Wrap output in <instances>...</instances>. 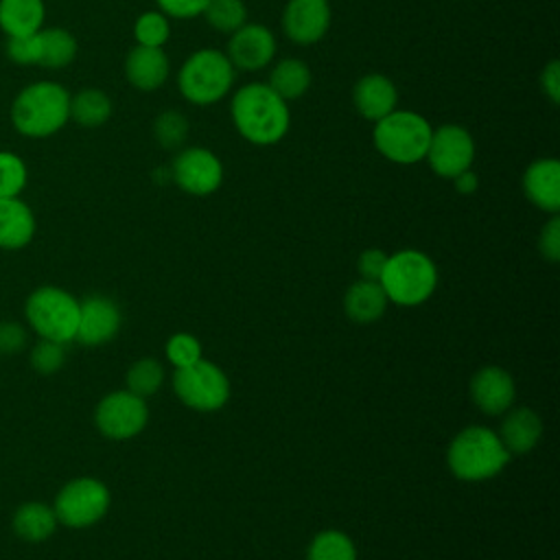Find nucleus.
Instances as JSON below:
<instances>
[{
    "instance_id": "nucleus-30",
    "label": "nucleus",
    "mask_w": 560,
    "mask_h": 560,
    "mask_svg": "<svg viewBox=\"0 0 560 560\" xmlns=\"http://www.w3.org/2000/svg\"><path fill=\"white\" fill-rule=\"evenodd\" d=\"M201 15L214 31L230 35L245 24L247 9L243 0H208Z\"/></svg>"
},
{
    "instance_id": "nucleus-21",
    "label": "nucleus",
    "mask_w": 560,
    "mask_h": 560,
    "mask_svg": "<svg viewBox=\"0 0 560 560\" xmlns=\"http://www.w3.org/2000/svg\"><path fill=\"white\" fill-rule=\"evenodd\" d=\"M497 435L501 438V442L510 455L512 453H516V455L529 453L542 435V420L529 407L508 409Z\"/></svg>"
},
{
    "instance_id": "nucleus-25",
    "label": "nucleus",
    "mask_w": 560,
    "mask_h": 560,
    "mask_svg": "<svg viewBox=\"0 0 560 560\" xmlns=\"http://www.w3.org/2000/svg\"><path fill=\"white\" fill-rule=\"evenodd\" d=\"M39 37V66L48 70H61L70 66L77 57V39L68 28L44 26L37 33Z\"/></svg>"
},
{
    "instance_id": "nucleus-5",
    "label": "nucleus",
    "mask_w": 560,
    "mask_h": 560,
    "mask_svg": "<svg viewBox=\"0 0 560 560\" xmlns=\"http://www.w3.org/2000/svg\"><path fill=\"white\" fill-rule=\"evenodd\" d=\"M433 127L409 109H394L374 122L372 140L376 151L394 164H416L424 160Z\"/></svg>"
},
{
    "instance_id": "nucleus-6",
    "label": "nucleus",
    "mask_w": 560,
    "mask_h": 560,
    "mask_svg": "<svg viewBox=\"0 0 560 560\" xmlns=\"http://www.w3.org/2000/svg\"><path fill=\"white\" fill-rule=\"evenodd\" d=\"M24 317L39 339L70 343L77 335L79 300L61 287L44 284L26 298Z\"/></svg>"
},
{
    "instance_id": "nucleus-36",
    "label": "nucleus",
    "mask_w": 560,
    "mask_h": 560,
    "mask_svg": "<svg viewBox=\"0 0 560 560\" xmlns=\"http://www.w3.org/2000/svg\"><path fill=\"white\" fill-rule=\"evenodd\" d=\"M37 33L26 35V37H7V42H4L7 57L18 66H39V37H37Z\"/></svg>"
},
{
    "instance_id": "nucleus-3",
    "label": "nucleus",
    "mask_w": 560,
    "mask_h": 560,
    "mask_svg": "<svg viewBox=\"0 0 560 560\" xmlns=\"http://www.w3.org/2000/svg\"><path fill=\"white\" fill-rule=\"evenodd\" d=\"M508 462L510 453L497 431L481 424L462 429L446 451L448 470L462 481L490 479L499 475Z\"/></svg>"
},
{
    "instance_id": "nucleus-17",
    "label": "nucleus",
    "mask_w": 560,
    "mask_h": 560,
    "mask_svg": "<svg viewBox=\"0 0 560 560\" xmlns=\"http://www.w3.org/2000/svg\"><path fill=\"white\" fill-rule=\"evenodd\" d=\"M525 197L542 212L560 210V162L553 158L534 160L523 173Z\"/></svg>"
},
{
    "instance_id": "nucleus-31",
    "label": "nucleus",
    "mask_w": 560,
    "mask_h": 560,
    "mask_svg": "<svg viewBox=\"0 0 560 560\" xmlns=\"http://www.w3.org/2000/svg\"><path fill=\"white\" fill-rule=\"evenodd\" d=\"M171 24L162 11H144L133 22V39L138 46L162 48L168 42Z\"/></svg>"
},
{
    "instance_id": "nucleus-39",
    "label": "nucleus",
    "mask_w": 560,
    "mask_h": 560,
    "mask_svg": "<svg viewBox=\"0 0 560 560\" xmlns=\"http://www.w3.org/2000/svg\"><path fill=\"white\" fill-rule=\"evenodd\" d=\"M155 4L166 18L190 20L203 13L208 0H155Z\"/></svg>"
},
{
    "instance_id": "nucleus-22",
    "label": "nucleus",
    "mask_w": 560,
    "mask_h": 560,
    "mask_svg": "<svg viewBox=\"0 0 560 560\" xmlns=\"http://www.w3.org/2000/svg\"><path fill=\"white\" fill-rule=\"evenodd\" d=\"M387 304H389V300L378 280L361 278L354 284H350L343 295V311L357 324L376 322L385 313Z\"/></svg>"
},
{
    "instance_id": "nucleus-29",
    "label": "nucleus",
    "mask_w": 560,
    "mask_h": 560,
    "mask_svg": "<svg viewBox=\"0 0 560 560\" xmlns=\"http://www.w3.org/2000/svg\"><path fill=\"white\" fill-rule=\"evenodd\" d=\"M162 383H164V368L153 357L138 359L127 370V389L140 398L155 394Z\"/></svg>"
},
{
    "instance_id": "nucleus-11",
    "label": "nucleus",
    "mask_w": 560,
    "mask_h": 560,
    "mask_svg": "<svg viewBox=\"0 0 560 560\" xmlns=\"http://www.w3.org/2000/svg\"><path fill=\"white\" fill-rule=\"evenodd\" d=\"M424 160L431 171L444 179H453L468 171L475 160V140L468 129L459 125H442L431 131Z\"/></svg>"
},
{
    "instance_id": "nucleus-2",
    "label": "nucleus",
    "mask_w": 560,
    "mask_h": 560,
    "mask_svg": "<svg viewBox=\"0 0 560 560\" xmlns=\"http://www.w3.org/2000/svg\"><path fill=\"white\" fill-rule=\"evenodd\" d=\"M9 120L24 138H50L70 120V92L50 79L33 81L13 96Z\"/></svg>"
},
{
    "instance_id": "nucleus-33",
    "label": "nucleus",
    "mask_w": 560,
    "mask_h": 560,
    "mask_svg": "<svg viewBox=\"0 0 560 560\" xmlns=\"http://www.w3.org/2000/svg\"><path fill=\"white\" fill-rule=\"evenodd\" d=\"M153 136L164 149H179L188 138V120L182 112L168 109L153 120Z\"/></svg>"
},
{
    "instance_id": "nucleus-34",
    "label": "nucleus",
    "mask_w": 560,
    "mask_h": 560,
    "mask_svg": "<svg viewBox=\"0 0 560 560\" xmlns=\"http://www.w3.org/2000/svg\"><path fill=\"white\" fill-rule=\"evenodd\" d=\"M31 365L39 374H55L66 363V343H57L50 339H39L31 348Z\"/></svg>"
},
{
    "instance_id": "nucleus-14",
    "label": "nucleus",
    "mask_w": 560,
    "mask_h": 560,
    "mask_svg": "<svg viewBox=\"0 0 560 560\" xmlns=\"http://www.w3.org/2000/svg\"><path fill=\"white\" fill-rule=\"evenodd\" d=\"M120 308L107 295H88L79 302V324L74 339L83 346H103L120 328Z\"/></svg>"
},
{
    "instance_id": "nucleus-1",
    "label": "nucleus",
    "mask_w": 560,
    "mask_h": 560,
    "mask_svg": "<svg viewBox=\"0 0 560 560\" xmlns=\"http://www.w3.org/2000/svg\"><path fill=\"white\" fill-rule=\"evenodd\" d=\"M230 114L236 131L256 147L278 144L291 125L287 101L267 83H247L230 101Z\"/></svg>"
},
{
    "instance_id": "nucleus-8",
    "label": "nucleus",
    "mask_w": 560,
    "mask_h": 560,
    "mask_svg": "<svg viewBox=\"0 0 560 560\" xmlns=\"http://www.w3.org/2000/svg\"><path fill=\"white\" fill-rule=\"evenodd\" d=\"M109 490L96 477H74L61 486L52 501L55 516L66 527H90L109 510Z\"/></svg>"
},
{
    "instance_id": "nucleus-28",
    "label": "nucleus",
    "mask_w": 560,
    "mask_h": 560,
    "mask_svg": "<svg viewBox=\"0 0 560 560\" xmlns=\"http://www.w3.org/2000/svg\"><path fill=\"white\" fill-rule=\"evenodd\" d=\"M306 560H357V547L341 529H324L311 540Z\"/></svg>"
},
{
    "instance_id": "nucleus-40",
    "label": "nucleus",
    "mask_w": 560,
    "mask_h": 560,
    "mask_svg": "<svg viewBox=\"0 0 560 560\" xmlns=\"http://www.w3.org/2000/svg\"><path fill=\"white\" fill-rule=\"evenodd\" d=\"M385 260H387V254L378 247H370V249H363L359 260H357V269H359V276L363 280H378L381 273H383V267H385Z\"/></svg>"
},
{
    "instance_id": "nucleus-4",
    "label": "nucleus",
    "mask_w": 560,
    "mask_h": 560,
    "mask_svg": "<svg viewBox=\"0 0 560 560\" xmlns=\"http://www.w3.org/2000/svg\"><path fill=\"white\" fill-rule=\"evenodd\" d=\"M378 282L389 302L418 306L435 291L438 267L424 252L400 249L387 256Z\"/></svg>"
},
{
    "instance_id": "nucleus-9",
    "label": "nucleus",
    "mask_w": 560,
    "mask_h": 560,
    "mask_svg": "<svg viewBox=\"0 0 560 560\" xmlns=\"http://www.w3.org/2000/svg\"><path fill=\"white\" fill-rule=\"evenodd\" d=\"M173 389L186 407L217 411L230 398V378L217 363L199 359L192 365L175 370Z\"/></svg>"
},
{
    "instance_id": "nucleus-24",
    "label": "nucleus",
    "mask_w": 560,
    "mask_h": 560,
    "mask_svg": "<svg viewBox=\"0 0 560 560\" xmlns=\"http://www.w3.org/2000/svg\"><path fill=\"white\" fill-rule=\"evenodd\" d=\"M11 525L18 538L26 542H42L55 534L59 521L52 505L42 501H26L15 510Z\"/></svg>"
},
{
    "instance_id": "nucleus-42",
    "label": "nucleus",
    "mask_w": 560,
    "mask_h": 560,
    "mask_svg": "<svg viewBox=\"0 0 560 560\" xmlns=\"http://www.w3.org/2000/svg\"><path fill=\"white\" fill-rule=\"evenodd\" d=\"M453 184H455L457 192H462V195H472V192L477 190V186H479V179H477V175L468 168V171L459 173L457 177H453Z\"/></svg>"
},
{
    "instance_id": "nucleus-19",
    "label": "nucleus",
    "mask_w": 560,
    "mask_h": 560,
    "mask_svg": "<svg viewBox=\"0 0 560 560\" xmlns=\"http://www.w3.org/2000/svg\"><path fill=\"white\" fill-rule=\"evenodd\" d=\"M352 103L365 120L376 122L378 118H383L396 109L398 92H396V85L392 83V79H387L385 74L372 72V74L361 77L354 83Z\"/></svg>"
},
{
    "instance_id": "nucleus-20",
    "label": "nucleus",
    "mask_w": 560,
    "mask_h": 560,
    "mask_svg": "<svg viewBox=\"0 0 560 560\" xmlns=\"http://www.w3.org/2000/svg\"><path fill=\"white\" fill-rule=\"evenodd\" d=\"M35 230V214L22 197H0V249L26 247Z\"/></svg>"
},
{
    "instance_id": "nucleus-7",
    "label": "nucleus",
    "mask_w": 560,
    "mask_h": 560,
    "mask_svg": "<svg viewBox=\"0 0 560 560\" xmlns=\"http://www.w3.org/2000/svg\"><path fill=\"white\" fill-rule=\"evenodd\" d=\"M234 83V66L225 52L201 48L192 52L177 72V88L192 105H212L221 101Z\"/></svg>"
},
{
    "instance_id": "nucleus-38",
    "label": "nucleus",
    "mask_w": 560,
    "mask_h": 560,
    "mask_svg": "<svg viewBox=\"0 0 560 560\" xmlns=\"http://www.w3.org/2000/svg\"><path fill=\"white\" fill-rule=\"evenodd\" d=\"M538 249L547 260L551 262L560 260V217L558 214H551V219L540 230Z\"/></svg>"
},
{
    "instance_id": "nucleus-26",
    "label": "nucleus",
    "mask_w": 560,
    "mask_h": 560,
    "mask_svg": "<svg viewBox=\"0 0 560 560\" xmlns=\"http://www.w3.org/2000/svg\"><path fill=\"white\" fill-rule=\"evenodd\" d=\"M112 116V98L98 88H83L70 94V120L79 127L96 129L103 127Z\"/></svg>"
},
{
    "instance_id": "nucleus-32",
    "label": "nucleus",
    "mask_w": 560,
    "mask_h": 560,
    "mask_svg": "<svg viewBox=\"0 0 560 560\" xmlns=\"http://www.w3.org/2000/svg\"><path fill=\"white\" fill-rule=\"evenodd\" d=\"M26 184V162L15 151L0 149V197H20Z\"/></svg>"
},
{
    "instance_id": "nucleus-18",
    "label": "nucleus",
    "mask_w": 560,
    "mask_h": 560,
    "mask_svg": "<svg viewBox=\"0 0 560 560\" xmlns=\"http://www.w3.org/2000/svg\"><path fill=\"white\" fill-rule=\"evenodd\" d=\"M168 57L162 48L133 46L125 57V77L140 92H153L168 79Z\"/></svg>"
},
{
    "instance_id": "nucleus-27",
    "label": "nucleus",
    "mask_w": 560,
    "mask_h": 560,
    "mask_svg": "<svg viewBox=\"0 0 560 560\" xmlns=\"http://www.w3.org/2000/svg\"><path fill=\"white\" fill-rule=\"evenodd\" d=\"M311 68L302 59H282L269 74V88L284 101L300 98L311 88Z\"/></svg>"
},
{
    "instance_id": "nucleus-23",
    "label": "nucleus",
    "mask_w": 560,
    "mask_h": 560,
    "mask_svg": "<svg viewBox=\"0 0 560 560\" xmlns=\"http://www.w3.org/2000/svg\"><path fill=\"white\" fill-rule=\"evenodd\" d=\"M44 0H0V31L7 37H26L44 28Z\"/></svg>"
},
{
    "instance_id": "nucleus-37",
    "label": "nucleus",
    "mask_w": 560,
    "mask_h": 560,
    "mask_svg": "<svg viewBox=\"0 0 560 560\" xmlns=\"http://www.w3.org/2000/svg\"><path fill=\"white\" fill-rule=\"evenodd\" d=\"M28 343V330L20 322H0V352L15 354Z\"/></svg>"
},
{
    "instance_id": "nucleus-12",
    "label": "nucleus",
    "mask_w": 560,
    "mask_h": 560,
    "mask_svg": "<svg viewBox=\"0 0 560 560\" xmlns=\"http://www.w3.org/2000/svg\"><path fill=\"white\" fill-rule=\"evenodd\" d=\"M171 179L188 195L206 197L214 192L223 182V164L221 160L203 149L188 147L177 153L171 164Z\"/></svg>"
},
{
    "instance_id": "nucleus-16",
    "label": "nucleus",
    "mask_w": 560,
    "mask_h": 560,
    "mask_svg": "<svg viewBox=\"0 0 560 560\" xmlns=\"http://www.w3.org/2000/svg\"><path fill=\"white\" fill-rule=\"evenodd\" d=\"M514 396V378L508 370L499 365H486L477 370L470 381V398L488 416L505 413L512 407Z\"/></svg>"
},
{
    "instance_id": "nucleus-13",
    "label": "nucleus",
    "mask_w": 560,
    "mask_h": 560,
    "mask_svg": "<svg viewBox=\"0 0 560 560\" xmlns=\"http://www.w3.org/2000/svg\"><path fill=\"white\" fill-rule=\"evenodd\" d=\"M276 55V37L262 24H243L230 33L225 57L230 63L245 72L262 70Z\"/></svg>"
},
{
    "instance_id": "nucleus-35",
    "label": "nucleus",
    "mask_w": 560,
    "mask_h": 560,
    "mask_svg": "<svg viewBox=\"0 0 560 560\" xmlns=\"http://www.w3.org/2000/svg\"><path fill=\"white\" fill-rule=\"evenodd\" d=\"M166 359L177 368H186V365H192L201 359V343L195 335L190 332H175L168 337L166 341Z\"/></svg>"
},
{
    "instance_id": "nucleus-15",
    "label": "nucleus",
    "mask_w": 560,
    "mask_h": 560,
    "mask_svg": "<svg viewBox=\"0 0 560 560\" xmlns=\"http://www.w3.org/2000/svg\"><path fill=\"white\" fill-rule=\"evenodd\" d=\"M330 15L328 0H289L282 11L284 35L293 44H315L328 33Z\"/></svg>"
},
{
    "instance_id": "nucleus-10",
    "label": "nucleus",
    "mask_w": 560,
    "mask_h": 560,
    "mask_svg": "<svg viewBox=\"0 0 560 560\" xmlns=\"http://www.w3.org/2000/svg\"><path fill=\"white\" fill-rule=\"evenodd\" d=\"M149 420L147 400L129 389H116L103 396L94 409L96 429L112 440H129L138 435Z\"/></svg>"
},
{
    "instance_id": "nucleus-41",
    "label": "nucleus",
    "mask_w": 560,
    "mask_h": 560,
    "mask_svg": "<svg viewBox=\"0 0 560 560\" xmlns=\"http://www.w3.org/2000/svg\"><path fill=\"white\" fill-rule=\"evenodd\" d=\"M540 88H542L545 96H547L553 105L560 103V63H558V61H549V63L542 68Z\"/></svg>"
}]
</instances>
